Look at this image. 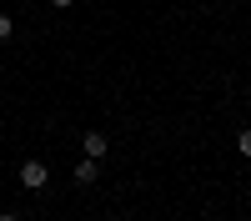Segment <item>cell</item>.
I'll use <instances>...</instances> for the list:
<instances>
[{"label":"cell","mask_w":251,"mask_h":221,"mask_svg":"<svg viewBox=\"0 0 251 221\" xmlns=\"http://www.w3.org/2000/svg\"><path fill=\"white\" fill-rule=\"evenodd\" d=\"M15 176H20V186H25V191H46V186H50V166H46V161H35V156L20 161Z\"/></svg>","instance_id":"1"},{"label":"cell","mask_w":251,"mask_h":221,"mask_svg":"<svg viewBox=\"0 0 251 221\" xmlns=\"http://www.w3.org/2000/svg\"><path fill=\"white\" fill-rule=\"evenodd\" d=\"M80 151L96 156V161H106V156H111V136H106V131H80Z\"/></svg>","instance_id":"2"},{"label":"cell","mask_w":251,"mask_h":221,"mask_svg":"<svg viewBox=\"0 0 251 221\" xmlns=\"http://www.w3.org/2000/svg\"><path fill=\"white\" fill-rule=\"evenodd\" d=\"M100 171H106V166H100L96 156H80L75 166H71V176H75V186H96V181H100Z\"/></svg>","instance_id":"3"},{"label":"cell","mask_w":251,"mask_h":221,"mask_svg":"<svg viewBox=\"0 0 251 221\" xmlns=\"http://www.w3.org/2000/svg\"><path fill=\"white\" fill-rule=\"evenodd\" d=\"M231 146H236V156H241V161H251V126H241V131H236Z\"/></svg>","instance_id":"4"},{"label":"cell","mask_w":251,"mask_h":221,"mask_svg":"<svg viewBox=\"0 0 251 221\" xmlns=\"http://www.w3.org/2000/svg\"><path fill=\"white\" fill-rule=\"evenodd\" d=\"M10 35H15V15L0 10V40H10Z\"/></svg>","instance_id":"5"},{"label":"cell","mask_w":251,"mask_h":221,"mask_svg":"<svg viewBox=\"0 0 251 221\" xmlns=\"http://www.w3.org/2000/svg\"><path fill=\"white\" fill-rule=\"evenodd\" d=\"M50 5H55V10H71V5H75V0H50Z\"/></svg>","instance_id":"6"},{"label":"cell","mask_w":251,"mask_h":221,"mask_svg":"<svg viewBox=\"0 0 251 221\" xmlns=\"http://www.w3.org/2000/svg\"><path fill=\"white\" fill-rule=\"evenodd\" d=\"M0 221H20V216H15V211H0Z\"/></svg>","instance_id":"7"},{"label":"cell","mask_w":251,"mask_h":221,"mask_svg":"<svg viewBox=\"0 0 251 221\" xmlns=\"http://www.w3.org/2000/svg\"><path fill=\"white\" fill-rule=\"evenodd\" d=\"M106 221H126V216H121V211H116V216H106Z\"/></svg>","instance_id":"8"}]
</instances>
